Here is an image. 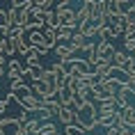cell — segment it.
I'll return each instance as SVG.
<instances>
[{"mask_svg":"<svg viewBox=\"0 0 135 135\" xmlns=\"http://www.w3.org/2000/svg\"><path fill=\"white\" fill-rule=\"evenodd\" d=\"M16 103H18V108H21V110H39V108H41V101L37 99L35 94L30 92V94H16Z\"/></svg>","mask_w":135,"mask_h":135,"instance_id":"6da1fadb","label":"cell"},{"mask_svg":"<svg viewBox=\"0 0 135 135\" xmlns=\"http://www.w3.org/2000/svg\"><path fill=\"white\" fill-rule=\"evenodd\" d=\"M69 73L71 76H87V73H92V66L87 64V60H80V57H76L71 64H69Z\"/></svg>","mask_w":135,"mask_h":135,"instance_id":"7a4b0ae2","label":"cell"},{"mask_svg":"<svg viewBox=\"0 0 135 135\" xmlns=\"http://www.w3.org/2000/svg\"><path fill=\"white\" fill-rule=\"evenodd\" d=\"M55 53H57V60H60L62 64H66V66L76 60V53L69 48V44H57V46H55Z\"/></svg>","mask_w":135,"mask_h":135,"instance_id":"3957f363","label":"cell"},{"mask_svg":"<svg viewBox=\"0 0 135 135\" xmlns=\"http://www.w3.org/2000/svg\"><path fill=\"white\" fill-rule=\"evenodd\" d=\"M112 55H114L112 41H99L96 44V57H99V60H110V62H112Z\"/></svg>","mask_w":135,"mask_h":135,"instance_id":"277c9868","label":"cell"},{"mask_svg":"<svg viewBox=\"0 0 135 135\" xmlns=\"http://www.w3.org/2000/svg\"><path fill=\"white\" fill-rule=\"evenodd\" d=\"M57 103H60L62 108H76L73 92H71V89H66V87H64V89H60V92H57Z\"/></svg>","mask_w":135,"mask_h":135,"instance_id":"5b68a950","label":"cell"},{"mask_svg":"<svg viewBox=\"0 0 135 135\" xmlns=\"http://www.w3.org/2000/svg\"><path fill=\"white\" fill-rule=\"evenodd\" d=\"M85 39H87V37H83V35L78 32V30H76V32L71 35V39H69L66 44H69V48H71L73 53H78V50H83V48H85V44H87Z\"/></svg>","mask_w":135,"mask_h":135,"instance_id":"8992f818","label":"cell"},{"mask_svg":"<svg viewBox=\"0 0 135 135\" xmlns=\"http://www.w3.org/2000/svg\"><path fill=\"white\" fill-rule=\"evenodd\" d=\"M73 117H76V110H73V108H62V105H60L57 119L62 121L64 126H71V124H73Z\"/></svg>","mask_w":135,"mask_h":135,"instance_id":"52a82bcc","label":"cell"},{"mask_svg":"<svg viewBox=\"0 0 135 135\" xmlns=\"http://www.w3.org/2000/svg\"><path fill=\"white\" fill-rule=\"evenodd\" d=\"M7 76H9L12 80L23 78V69H21V62H18V60H12V62L7 64Z\"/></svg>","mask_w":135,"mask_h":135,"instance_id":"ba28073f","label":"cell"},{"mask_svg":"<svg viewBox=\"0 0 135 135\" xmlns=\"http://www.w3.org/2000/svg\"><path fill=\"white\" fill-rule=\"evenodd\" d=\"M41 46H46L48 50L57 46V32H55V30H50V28L44 30V44H41Z\"/></svg>","mask_w":135,"mask_h":135,"instance_id":"9c48e42d","label":"cell"},{"mask_svg":"<svg viewBox=\"0 0 135 135\" xmlns=\"http://www.w3.org/2000/svg\"><path fill=\"white\" fill-rule=\"evenodd\" d=\"M12 44H14V50L18 53V55H25V57L30 55V44H28L25 37H18V39H14Z\"/></svg>","mask_w":135,"mask_h":135,"instance_id":"30bf717a","label":"cell"},{"mask_svg":"<svg viewBox=\"0 0 135 135\" xmlns=\"http://www.w3.org/2000/svg\"><path fill=\"white\" fill-rule=\"evenodd\" d=\"M92 96H94V101H99V103H103V101L112 99L114 94H110V92H108V89H105V87H103V85H99V87H94Z\"/></svg>","mask_w":135,"mask_h":135,"instance_id":"8fae6325","label":"cell"},{"mask_svg":"<svg viewBox=\"0 0 135 135\" xmlns=\"http://www.w3.org/2000/svg\"><path fill=\"white\" fill-rule=\"evenodd\" d=\"M99 126H103L108 131V128L117 126V112L114 114H103V117H99Z\"/></svg>","mask_w":135,"mask_h":135,"instance_id":"7c38bea8","label":"cell"},{"mask_svg":"<svg viewBox=\"0 0 135 135\" xmlns=\"http://www.w3.org/2000/svg\"><path fill=\"white\" fill-rule=\"evenodd\" d=\"M14 44L9 39H0V55H14Z\"/></svg>","mask_w":135,"mask_h":135,"instance_id":"4fadbf2b","label":"cell"},{"mask_svg":"<svg viewBox=\"0 0 135 135\" xmlns=\"http://www.w3.org/2000/svg\"><path fill=\"white\" fill-rule=\"evenodd\" d=\"M25 131H28V135H39V131H41V124H39V119H28V124H25Z\"/></svg>","mask_w":135,"mask_h":135,"instance_id":"5bb4252c","label":"cell"},{"mask_svg":"<svg viewBox=\"0 0 135 135\" xmlns=\"http://www.w3.org/2000/svg\"><path fill=\"white\" fill-rule=\"evenodd\" d=\"M41 83H46V85H57L55 73L50 71V69H44V71H41ZM57 87H60V85H57Z\"/></svg>","mask_w":135,"mask_h":135,"instance_id":"9a60e30c","label":"cell"},{"mask_svg":"<svg viewBox=\"0 0 135 135\" xmlns=\"http://www.w3.org/2000/svg\"><path fill=\"white\" fill-rule=\"evenodd\" d=\"M114 101H117V108H126L128 105V92H117L114 94Z\"/></svg>","mask_w":135,"mask_h":135,"instance_id":"2e32d148","label":"cell"},{"mask_svg":"<svg viewBox=\"0 0 135 135\" xmlns=\"http://www.w3.org/2000/svg\"><path fill=\"white\" fill-rule=\"evenodd\" d=\"M57 128L55 124H50V121H46V124H41V131H39V135H55Z\"/></svg>","mask_w":135,"mask_h":135,"instance_id":"e0dca14e","label":"cell"},{"mask_svg":"<svg viewBox=\"0 0 135 135\" xmlns=\"http://www.w3.org/2000/svg\"><path fill=\"white\" fill-rule=\"evenodd\" d=\"M37 114H39V121H44V124H46V121H48L50 119V117H53V112H50V110H48V108H39V110H37Z\"/></svg>","mask_w":135,"mask_h":135,"instance_id":"ac0fdd59","label":"cell"},{"mask_svg":"<svg viewBox=\"0 0 135 135\" xmlns=\"http://www.w3.org/2000/svg\"><path fill=\"white\" fill-rule=\"evenodd\" d=\"M64 135H85V131H83L80 126H76V124H71V126L64 128Z\"/></svg>","mask_w":135,"mask_h":135,"instance_id":"d6986e66","label":"cell"},{"mask_svg":"<svg viewBox=\"0 0 135 135\" xmlns=\"http://www.w3.org/2000/svg\"><path fill=\"white\" fill-rule=\"evenodd\" d=\"M35 7H39L41 12H50V7H53V0H35Z\"/></svg>","mask_w":135,"mask_h":135,"instance_id":"ffe728a7","label":"cell"},{"mask_svg":"<svg viewBox=\"0 0 135 135\" xmlns=\"http://www.w3.org/2000/svg\"><path fill=\"white\" fill-rule=\"evenodd\" d=\"M28 66H30V69H44L37 55H28Z\"/></svg>","mask_w":135,"mask_h":135,"instance_id":"44dd1931","label":"cell"},{"mask_svg":"<svg viewBox=\"0 0 135 135\" xmlns=\"http://www.w3.org/2000/svg\"><path fill=\"white\" fill-rule=\"evenodd\" d=\"M124 133H126V128H121V126H112L105 131V135H124Z\"/></svg>","mask_w":135,"mask_h":135,"instance_id":"7402d4cb","label":"cell"},{"mask_svg":"<svg viewBox=\"0 0 135 135\" xmlns=\"http://www.w3.org/2000/svg\"><path fill=\"white\" fill-rule=\"evenodd\" d=\"M64 9H69V0H60V2H57V12H55V14L64 12Z\"/></svg>","mask_w":135,"mask_h":135,"instance_id":"603a6c76","label":"cell"},{"mask_svg":"<svg viewBox=\"0 0 135 135\" xmlns=\"http://www.w3.org/2000/svg\"><path fill=\"white\" fill-rule=\"evenodd\" d=\"M0 25H7V12H5V9H0Z\"/></svg>","mask_w":135,"mask_h":135,"instance_id":"cb8c5ba5","label":"cell"},{"mask_svg":"<svg viewBox=\"0 0 135 135\" xmlns=\"http://www.w3.org/2000/svg\"><path fill=\"white\" fill-rule=\"evenodd\" d=\"M5 64H7V62H5V55H0V76L5 73Z\"/></svg>","mask_w":135,"mask_h":135,"instance_id":"d4e9b609","label":"cell"},{"mask_svg":"<svg viewBox=\"0 0 135 135\" xmlns=\"http://www.w3.org/2000/svg\"><path fill=\"white\" fill-rule=\"evenodd\" d=\"M126 85H128V92H131V94H135V80H128Z\"/></svg>","mask_w":135,"mask_h":135,"instance_id":"484cf974","label":"cell"},{"mask_svg":"<svg viewBox=\"0 0 135 135\" xmlns=\"http://www.w3.org/2000/svg\"><path fill=\"white\" fill-rule=\"evenodd\" d=\"M7 105H9V103H7V101H5V99L0 101V112H5V110H7Z\"/></svg>","mask_w":135,"mask_h":135,"instance_id":"4316f807","label":"cell"},{"mask_svg":"<svg viewBox=\"0 0 135 135\" xmlns=\"http://www.w3.org/2000/svg\"><path fill=\"white\" fill-rule=\"evenodd\" d=\"M128 80H135V69H133L131 73H128Z\"/></svg>","mask_w":135,"mask_h":135,"instance_id":"83f0119b","label":"cell"},{"mask_svg":"<svg viewBox=\"0 0 135 135\" xmlns=\"http://www.w3.org/2000/svg\"><path fill=\"white\" fill-rule=\"evenodd\" d=\"M124 135H135V131H126V133H124Z\"/></svg>","mask_w":135,"mask_h":135,"instance_id":"f1b7e54d","label":"cell"},{"mask_svg":"<svg viewBox=\"0 0 135 135\" xmlns=\"http://www.w3.org/2000/svg\"><path fill=\"white\" fill-rule=\"evenodd\" d=\"M131 55H133V57H135V50H133V53H131Z\"/></svg>","mask_w":135,"mask_h":135,"instance_id":"f546056e","label":"cell"},{"mask_svg":"<svg viewBox=\"0 0 135 135\" xmlns=\"http://www.w3.org/2000/svg\"><path fill=\"white\" fill-rule=\"evenodd\" d=\"M133 12H135V2H133Z\"/></svg>","mask_w":135,"mask_h":135,"instance_id":"4dcf8cb0","label":"cell"},{"mask_svg":"<svg viewBox=\"0 0 135 135\" xmlns=\"http://www.w3.org/2000/svg\"><path fill=\"white\" fill-rule=\"evenodd\" d=\"M55 135H64V133H55Z\"/></svg>","mask_w":135,"mask_h":135,"instance_id":"1f68e13d","label":"cell"},{"mask_svg":"<svg viewBox=\"0 0 135 135\" xmlns=\"http://www.w3.org/2000/svg\"><path fill=\"white\" fill-rule=\"evenodd\" d=\"M92 135H96V133H92Z\"/></svg>","mask_w":135,"mask_h":135,"instance_id":"d6a6232c","label":"cell"}]
</instances>
